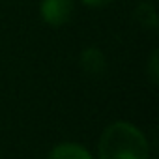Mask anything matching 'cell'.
I'll return each mask as SVG.
<instances>
[{
	"label": "cell",
	"instance_id": "obj_4",
	"mask_svg": "<svg viewBox=\"0 0 159 159\" xmlns=\"http://www.w3.org/2000/svg\"><path fill=\"white\" fill-rule=\"evenodd\" d=\"M49 159H94L92 153L75 142H62L58 146H54L49 153Z\"/></svg>",
	"mask_w": 159,
	"mask_h": 159
},
{
	"label": "cell",
	"instance_id": "obj_2",
	"mask_svg": "<svg viewBox=\"0 0 159 159\" xmlns=\"http://www.w3.org/2000/svg\"><path fill=\"white\" fill-rule=\"evenodd\" d=\"M39 13L49 26L58 28L71 21L75 13V2L73 0H41Z\"/></svg>",
	"mask_w": 159,
	"mask_h": 159
},
{
	"label": "cell",
	"instance_id": "obj_3",
	"mask_svg": "<svg viewBox=\"0 0 159 159\" xmlns=\"http://www.w3.org/2000/svg\"><path fill=\"white\" fill-rule=\"evenodd\" d=\"M81 67L88 73V75H94V77H99L105 73V67H107V60H105V54L98 49V47H88L81 52Z\"/></svg>",
	"mask_w": 159,
	"mask_h": 159
},
{
	"label": "cell",
	"instance_id": "obj_7",
	"mask_svg": "<svg viewBox=\"0 0 159 159\" xmlns=\"http://www.w3.org/2000/svg\"><path fill=\"white\" fill-rule=\"evenodd\" d=\"M81 2L88 8H105V6H111L114 0H81Z\"/></svg>",
	"mask_w": 159,
	"mask_h": 159
},
{
	"label": "cell",
	"instance_id": "obj_5",
	"mask_svg": "<svg viewBox=\"0 0 159 159\" xmlns=\"http://www.w3.org/2000/svg\"><path fill=\"white\" fill-rule=\"evenodd\" d=\"M135 19L144 28H155L157 26V15H155L153 4L152 2H140L135 10Z\"/></svg>",
	"mask_w": 159,
	"mask_h": 159
},
{
	"label": "cell",
	"instance_id": "obj_1",
	"mask_svg": "<svg viewBox=\"0 0 159 159\" xmlns=\"http://www.w3.org/2000/svg\"><path fill=\"white\" fill-rule=\"evenodd\" d=\"M99 159H148L150 146L140 129L127 122L111 124L98 144Z\"/></svg>",
	"mask_w": 159,
	"mask_h": 159
},
{
	"label": "cell",
	"instance_id": "obj_6",
	"mask_svg": "<svg viewBox=\"0 0 159 159\" xmlns=\"http://www.w3.org/2000/svg\"><path fill=\"white\" fill-rule=\"evenodd\" d=\"M157 77H159V71H157V51H153L152 58H150V79H152V83H157Z\"/></svg>",
	"mask_w": 159,
	"mask_h": 159
}]
</instances>
